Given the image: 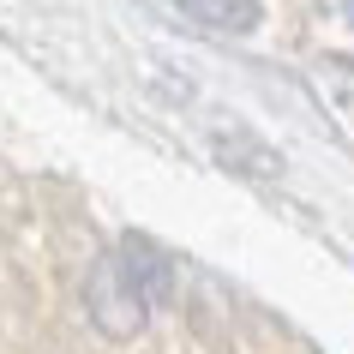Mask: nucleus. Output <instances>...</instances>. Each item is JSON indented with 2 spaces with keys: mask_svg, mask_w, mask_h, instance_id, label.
Here are the masks:
<instances>
[{
  "mask_svg": "<svg viewBox=\"0 0 354 354\" xmlns=\"http://www.w3.org/2000/svg\"><path fill=\"white\" fill-rule=\"evenodd\" d=\"M174 288V264L156 241L145 234H127L120 246H109L102 259L91 264V277H84V313L102 336H138L145 330V318L156 313Z\"/></svg>",
  "mask_w": 354,
  "mask_h": 354,
  "instance_id": "f257e3e1",
  "label": "nucleus"
},
{
  "mask_svg": "<svg viewBox=\"0 0 354 354\" xmlns=\"http://www.w3.org/2000/svg\"><path fill=\"white\" fill-rule=\"evenodd\" d=\"M192 24H205V30H223V37H246L252 24L264 19L259 0H174Z\"/></svg>",
  "mask_w": 354,
  "mask_h": 354,
  "instance_id": "f03ea898",
  "label": "nucleus"
},
{
  "mask_svg": "<svg viewBox=\"0 0 354 354\" xmlns=\"http://www.w3.org/2000/svg\"><path fill=\"white\" fill-rule=\"evenodd\" d=\"M216 150H223L228 162H246V174H277V156H270V150L264 145H252V138H246V132H234V138H216Z\"/></svg>",
  "mask_w": 354,
  "mask_h": 354,
  "instance_id": "7ed1b4c3",
  "label": "nucleus"
},
{
  "mask_svg": "<svg viewBox=\"0 0 354 354\" xmlns=\"http://www.w3.org/2000/svg\"><path fill=\"white\" fill-rule=\"evenodd\" d=\"M336 6H342V19H348V24H354V0H336Z\"/></svg>",
  "mask_w": 354,
  "mask_h": 354,
  "instance_id": "20e7f679",
  "label": "nucleus"
}]
</instances>
